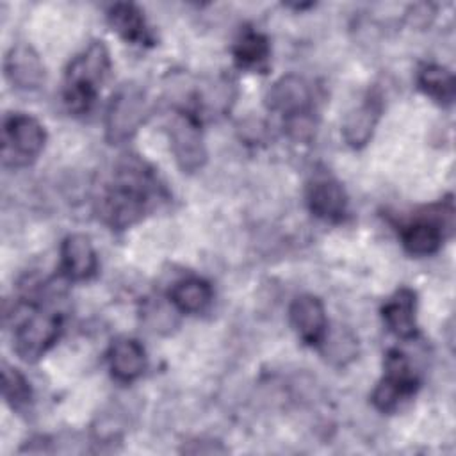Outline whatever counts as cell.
<instances>
[{"label": "cell", "instance_id": "cell-16", "mask_svg": "<svg viewBox=\"0 0 456 456\" xmlns=\"http://www.w3.org/2000/svg\"><path fill=\"white\" fill-rule=\"evenodd\" d=\"M107 358L112 378L121 383L135 381L146 369V351L135 338L121 337L114 340Z\"/></svg>", "mask_w": 456, "mask_h": 456}, {"label": "cell", "instance_id": "cell-14", "mask_svg": "<svg viewBox=\"0 0 456 456\" xmlns=\"http://www.w3.org/2000/svg\"><path fill=\"white\" fill-rule=\"evenodd\" d=\"M306 201L315 217L330 223H338L347 214V194L344 187L331 178L314 182L308 189Z\"/></svg>", "mask_w": 456, "mask_h": 456}, {"label": "cell", "instance_id": "cell-13", "mask_svg": "<svg viewBox=\"0 0 456 456\" xmlns=\"http://www.w3.org/2000/svg\"><path fill=\"white\" fill-rule=\"evenodd\" d=\"M381 317L387 328L403 340H411L417 337V294L403 287L395 290L387 303L381 306Z\"/></svg>", "mask_w": 456, "mask_h": 456}, {"label": "cell", "instance_id": "cell-23", "mask_svg": "<svg viewBox=\"0 0 456 456\" xmlns=\"http://www.w3.org/2000/svg\"><path fill=\"white\" fill-rule=\"evenodd\" d=\"M285 132L294 141L308 142L314 137V132H315L312 114L310 112H301V114H294V116L285 118Z\"/></svg>", "mask_w": 456, "mask_h": 456}, {"label": "cell", "instance_id": "cell-11", "mask_svg": "<svg viewBox=\"0 0 456 456\" xmlns=\"http://www.w3.org/2000/svg\"><path fill=\"white\" fill-rule=\"evenodd\" d=\"M265 105L269 110L281 114L283 118L310 112L312 91L308 82L299 75H283L278 78L265 94Z\"/></svg>", "mask_w": 456, "mask_h": 456}, {"label": "cell", "instance_id": "cell-12", "mask_svg": "<svg viewBox=\"0 0 456 456\" xmlns=\"http://www.w3.org/2000/svg\"><path fill=\"white\" fill-rule=\"evenodd\" d=\"M98 269L96 251L91 239L82 233L68 235L61 244V271L68 280L84 281Z\"/></svg>", "mask_w": 456, "mask_h": 456}, {"label": "cell", "instance_id": "cell-3", "mask_svg": "<svg viewBox=\"0 0 456 456\" xmlns=\"http://www.w3.org/2000/svg\"><path fill=\"white\" fill-rule=\"evenodd\" d=\"M61 331L62 315L59 312L28 303L14 328V351L23 362H37L57 342Z\"/></svg>", "mask_w": 456, "mask_h": 456}, {"label": "cell", "instance_id": "cell-5", "mask_svg": "<svg viewBox=\"0 0 456 456\" xmlns=\"http://www.w3.org/2000/svg\"><path fill=\"white\" fill-rule=\"evenodd\" d=\"M45 126L23 112L7 114L2 128V162L4 166L21 167L30 164L45 148Z\"/></svg>", "mask_w": 456, "mask_h": 456}, {"label": "cell", "instance_id": "cell-6", "mask_svg": "<svg viewBox=\"0 0 456 456\" xmlns=\"http://www.w3.org/2000/svg\"><path fill=\"white\" fill-rule=\"evenodd\" d=\"M383 367L385 374L372 390L370 401L376 410L392 413L417 392L419 378L406 354L399 349H390L387 353Z\"/></svg>", "mask_w": 456, "mask_h": 456}, {"label": "cell", "instance_id": "cell-19", "mask_svg": "<svg viewBox=\"0 0 456 456\" xmlns=\"http://www.w3.org/2000/svg\"><path fill=\"white\" fill-rule=\"evenodd\" d=\"M419 89L438 105H451L456 93L454 75L440 64H426L417 75Z\"/></svg>", "mask_w": 456, "mask_h": 456}, {"label": "cell", "instance_id": "cell-8", "mask_svg": "<svg viewBox=\"0 0 456 456\" xmlns=\"http://www.w3.org/2000/svg\"><path fill=\"white\" fill-rule=\"evenodd\" d=\"M452 200L447 198L440 216L431 214L429 217H417L413 223H408L401 228L403 248L415 256L435 255L444 242L445 224H452Z\"/></svg>", "mask_w": 456, "mask_h": 456}, {"label": "cell", "instance_id": "cell-18", "mask_svg": "<svg viewBox=\"0 0 456 456\" xmlns=\"http://www.w3.org/2000/svg\"><path fill=\"white\" fill-rule=\"evenodd\" d=\"M212 301V287L203 278H185L169 290V303L182 314H200Z\"/></svg>", "mask_w": 456, "mask_h": 456}, {"label": "cell", "instance_id": "cell-4", "mask_svg": "<svg viewBox=\"0 0 456 456\" xmlns=\"http://www.w3.org/2000/svg\"><path fill=\"white\" fill-rule=\"evenodd\" d=\"M148 116V100L141 86L126 82L110 96L105 112V137L110 144L132 139Z\"/></svg>", "mask_w": 456, "mask_h": 456}, {"label": "cell", "instance_id": "cell-20", "mask_svg": "<svg viewBox=\"0 0 456 456\" xmlns=\"http://www.w3.org/2000/svg\"><path fill=\"white\" fill-rule=\"evenodd\" d=\"M319 347H321L326 362H330L335 367L347 365L358 354V340L344 326H338L335 330L328 328Z\"/></svg>", "mask_w": 456, "mask_h": 456}, {"label": "cell", "instance_id": "cell-2", "mask_svg": "<svg viewBox=\"0 0 456 456\" xmlns=\"http://www.w3.org/2000/svg\"><path fill=\"white\" fill-rule=\"evenodd\" d=\"M109 69L110 55L103 41L89 43L69 61L64 75L62 96L71 114L80 116L91 110Z\"/></svg>", "mask_w": 456, "mask_h": 456}, {"label": "cell", "instance_id": "cell-10", "mask_svg": "<svg viewBox=\"0 0 456 456\" xmlns=\"http://www.w3.org/2000/svg\"><path fill=\"white\" fill-rule=\"evenodd\" d=\"M289 319L297 337L308 346H319L328 330V317L317 296H297L289 308Z\"/></svg>", "mask_w": 456, "mask_h": 456}, {"label": "cell", "instance_id": "cell-17", "mask_svg": "<svg viewBox=\"0 0 456 456\" xmlns=\"http://www.w3.org/2000/svg\"><path fill=\"white\" fill-rule=\"evenodd\" d=\"M112 30L130 45H151L153 36L146 25L142 11L130 2L114 4L107 14Z\"/></svg>", "mask_w": 456, "mask_h": 456}, {"label": "cell", "instance_id": "cell-21", "mask_svg": "<svg viewBox=\"0 0 456 456\" xmlns=\"http://www.w3.org/2000/svg\"><path fill=\"white\" fill-rule=\"evenodd\" d=\"M269 41L264 34L255 30H244L233 46L235 62L240 68H260L269 59Z\"/></svg>", "mask_w": 456, "mask_h": 456}, {"label": "cell", "instance_id": "cell-15", "mask_svg": "<svg viewBox=\"0 0 456 456\" xmlns=\"http://www.w3.org/2000/svg\"><path fill=\"white\" fill-rule=\"evenodd\" d=\"M381 109V98L378 94H370L346 116L342 123V137L351 148H363L370 141L379 121Z\"/></svg>", "mask_w": 456, "mask_h": 456}, {"label": "cell", "instance_id": "cell-7", "mask_svg": "<svg viewBox=\"0 0 456 456\" xmlns=\"http://www.w3.org/2000/svg\"><path fill=\"white\" fill-rule=\"evenodd\" d=\"M171 151L183 173L200 171L207 162L201 118L192 110H176L167 126Z\"/></svg>", "mask_w": 456, "mask_h": 456}, {"label": "cell", "instance_id": "cell-22", "mask_svg": "<svg viewBox=\"0 0 456 456\" xmlns=\"http://www.w3.org/2000/svg\"><path fill=\"white\" fill-rule=\"evenodd\" d=\"M2 395L14 411H25L32 404L28 379L7 362L2 363Z\"/></svg>", "mask_w": 456, "mask_h": 456}, {"label": "cell", "instance_id": "cell-1", "mask_svg": "<svg viewBox=\"0 0 456 456\" xmlns=\"http://www.w3.org/2000/svg\"><path fill=\"white\" fill-rule=\"evenodd\" d=\"M151 169L135 155H126L114 171V182L100 200L98 212L112 230H125L142 219L155 192Z\"/></svg>", "mask_w": 456, "mask_h": 456}, {"label": "cell", "instance_id": "cell-9", "mask_svg": "<svg viewBox=\"0 0 456 456\" xmlns=\"http://www.w3.org/2000/svg\"><path fill=\"white\" fill-rule=\"evenodd\" d=\"M4 73L12 87L23 91H34L45 82L43 61L28 43H18L7 50Z\"/></svg>", "mask_w": 456, "mask_h": 456}]
</instances>
